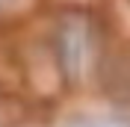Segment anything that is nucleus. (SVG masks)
I'll use <instances>...</instances> for the list:
<instances>
[{
	"label": "nucleus",
	"mask_w": 130,
	"mask_h": 127,
	"mask_svg": "<svg viewBox=\"0 0 130 127\" xmlns=\"http://www.w3.org/2000/svg\"><path fill=\"white\" fill-rule=\"evenodd\" d=\"M68 127H112V124H104V121H92V118H77V121H71Z\"/></svg>",
	"instance_id": "1"
}]
</instances>
